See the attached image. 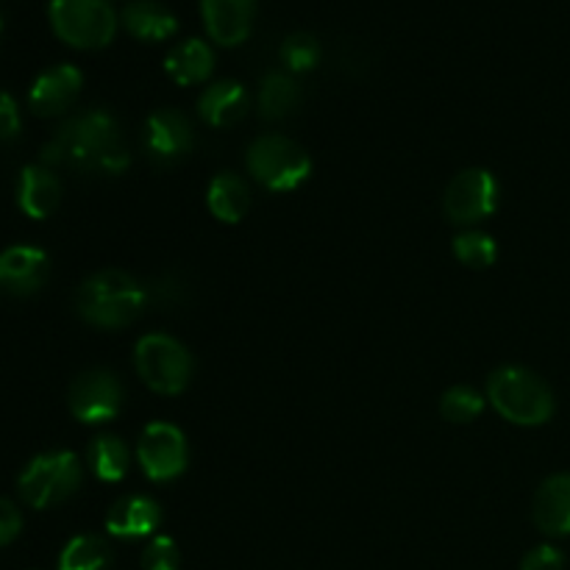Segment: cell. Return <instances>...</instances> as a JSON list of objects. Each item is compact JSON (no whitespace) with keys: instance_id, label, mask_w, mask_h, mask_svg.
Returning a JSON list of instances; mask_svg holds the SVG:
<instances>
[{"instance_id":"1","label":"cell","mask_w":570,"mask_h":570,"mask_svg":"<svg viewBox=\"0 0 570 570\" xmlns=\"http://www.w3.org/2000/svg\"><path fill=\"white\" fill-rule=\"evenodd\" d=\"M45 167H70L89 176H120L131 165L122 128L109 111L70 117L42 148Z\"/></svg>"},{"instance_id":"2","label":"cell","mask_w":570,"mask_h":570,"mask_svg":"<svg viewBox=\"0 0 570 570\" xmlns=\"http://www.w3.org/2000/svg\"><path fill=\"white\" fill-rule=\"evenodd\" d=\"M150 293L137 276L126 271H98L78 287L76 312L95 328H126L148 306Z\"/></svg>"},{"instance_id":"3","label":"cell","mask_w":570,"mask_h":570,"mask_svg":"<svg viewBox=\"0 0 570 570\" xmlns=\"http://www.w3.org/2000/svg\"><path fill=\"white\" fill-rule=\"evenodd\" d=\"M488 399L493 410L515 426H543L554 415V393L527 367H499L488 382Z\"/></svg>"},{"instance_id":"4","label":"cell","mask_w":570,"mask_h":570,"mask_svg":"<svg viewBox=\"0 0 570 570\" xmlns=\"http://www.w3.org/2000/svg\"><path fill=\"white\" fill-rule=\"evenodd\" d=\"M48 14L56 37L78 50L106 48L120 22L109 0H50Z\"/></svg>"},{"instance_id":"5","label":"cell","mask_w":570,"mask_h":570,"mask_svg":"<svg viewBox=\"0 0 570 570\" xmlns=\"http://www.w3.org/2000/svg\"><path fill=\"white\" fill-rule=\"evenodd\" d=\"M248 173L273 193L298 189L309 178L312 159L295 139L282 134H265L248 148Z\"/></svg>"},{"instance_id":"6","label":"cell","mask_w":570,"mask_h":570,"mask_svg":"<svg viewBox=\"0 0 570 570\" xmlns=\"http://www.w3.org/2000/svg\"><path fill=\"white\" fill-rule=\"evenodd\" d=\"M137 376L159 395H178L193 379V356L170 334H145L134 348Z\"/></svg>"},{"instance_id":"7","label":"cell","mask_w":570,"mask_h":570,"mask_svg":"<svg viewBox=\"0 0 570 570\" xmlns=\"http://www.w3.org/2000/svg\"><path fill=\"white\" fill-rule=\"evenodd\" d=\"M81 462L72 451H48L28 462L20 476V495L33 510L61 504L81 488Z\"/></svg>"},{"instance_id":"8","label":"cell","mask_w":570,"mask_h":570,"mask_svg":"<svg viewBox=\"0 0 570 570\" xmlns=\"http://www.w3.org/2000/svg\"><path fill=\"white\" fill-rule=\"evenodd\" d=\"M499 198L501 189L493 173L471 167V170H462L451 178L443 195V209L456 226H473V223H482L484 217L499 209Z\"/></svg>"},{"instance_id":"9","label":"cell","mask_w":570,"mask_h":570,"mask_svg":"<svg viewBox=\"0 0 570 570\" xmlns=\"http://www.w3.org/2000/svg\"><path fill=\"white\" fill-rule=\"evenodd\" d=\"M122 401H126V390H122L120 379L106 367H92V371L76 376L70 393H67L70 412L89 426L115 421L122 410Z\"/></svg>"},{"instance_id":"10","label":"cell","mask_w":570,"mask_h":570,"mask_svg":"<svg viewBox=\"0 0 570 570\" xmlns=\"http://www.w3.org/2000/svg\"><path fill=\"white\" fill-rule=\"evenodd\" d=\"M137 460L150 482H173V479H178L187 471V438L173 423H148L142 434H139Z\"/></svg>"},{"instance_id":"11","label":"cell","mask_w":570,"mask_h":570,"mask_svg":"<svg viewBox=\"0 0 570 570\" xmlns=\"http://www.w3.org/2000/svg\"><path fill=\"white\" fill-rule=\"evenodd\" d=\"M195 134L193 122L176 109H159L145 120L142 145L145 154L154 165L170 167L178 165L193 150Z\"/></svg>"},{"instance_id":"12","label":"cell","mask_w":570,"mask_h":570,"mask_svg":"<svg viewBox=\"0 0 570 570\" xmlns=\"http://www.w3.org/2000/svg\"><path fill=\"white\" fill-rule=\"evenodd\" d=\"M200 14L212 42L220 48H237L250 37L256 0H200Z\"/></svg>"},{"instance_id":"13","label":"cell","mask_w":570,"mask_h":570,"mask_svg":"<svg viewBox=\"0 0 570 570\" xmlns=\"http://www.w3.org/2000/svg\"><path fill=\"white\" fill-rule=\"evenodd\" d=\"M81 70L72 65H56L50 70L39 72L31 92H28V104H31L33 115L56 117L61 111H67L76 104L78 92H81Z\"/></svg>"},{"instance_id":"14","label":"cell","mask_w":570,"mask_h":570,"mask_svg":"<svg viewBox=\"0 0 570 570\" xmlns=\"http://www.w3.org/2000/svg\"><path fill=\"white\" fill-rule=\"evenodd\" d=\"M48 254L31 245H14L0 254V289L11 295H33L48 282Z\"/></svg>"},{"instance_id":"15","label":"cell","mask_w":570,"mask_h":570,"mask_svg":"<svg viewBox=\"0 0 570 570\" xmlns=\"http://www.w3.org/2000/svg\"><path fill=\"white\" fill-rule=\"evenodd\" d=\"M534 527L549 538L570 534V473H554L534 493Z\"/></svg>"},{"instance_id":"16","label":"cell","mask_w":570,"mask_h":570,"mask_svg":"<svg viewBox=\"0 0 570 570\" xmlns=\"http://www.w3.org/2000/svg\"><path fill=\"white\" fill-rule=\"evenodd\" d=\"M161 510L154 499L148 495H126V499L115 501V507L106 515V532L111 538L122 540H139L150 538L159 529Z\"/></svg>"},{"instance_id":"17","label":"cell","mask_w":570,"mask_h":570,"mask_svg":"<svg viewBox=\"0 0 570 570\" xmlns=\"http://www.w3.org/2000/svg\"><path fill=\"white\" fill-rule=\"evenodd\" d=\"M17 204L31 220H45L61 204V181L50 167L31 165L22 170L17 184Z\"/></svg>"},{"instance_id":"18","label":"cell","mask_w":570,"mask_h":570,"mask_svg":"<svg viewBox=\"0 0 570 570\" xmlns=\"http://www.w3.org/2000/svg\"><path fill=\"white\" fill-rule=\"evenodd\" d=\"M250 109V98L245 92L243 83L237 81H217L212 87L204 89V95L198 98V111L204 117V122H209L212 128H228L237 126Z\"/></svg>"},{"instance_id":"19","label":"cell","mask_w":570,"mask_h":570,"mask_svg":"<svg viewBox=\"0 0 570 570\" xmlns=\"http://www.w3.org/2000/svg\"><path fill=\"white\" fill-rule=\"evenodd\" d=\"M122 28L142 42H165L178 31V20L156 0H131L120 14Z\"/></svg>"},{"instance_id":"20","label":"cell","mask_w":570,"mask_h":570,"mask_svg":"<svg viewBox=\"0 0 570 570\" xmlns=\"http://www.w3.org/2000/svg\"><path fill=\"white\" fill-rule=\"evenodd\" d=\"M167 76L181 87H193V83H204L215 70V53L204 39H184L181 45L167 53L165 59Z\"/></svg>"},{"instance_id":"21","label":"cell","mask_w":570,"mask_h":570,"mask_svg":"<svg viewBox=\"0 0 570 570\" xmlns=\"http://www.w3.org/2000/svg\"><path fill=\"white\" fill-rule=\"evenodd\" d=\"M206 204L220 223H239L248 215L250 189L237 173H220L206 189Z\"/></svg>"},{"instance_id":"22","label":"cell","mask_w":570,"mask_h":570,"mask_svg":"<svg viewBox=\"0 0 570 570\" xmlns=\"http://www.w3.org/2000/svg\"><path fill=\"white\" fill-rule=\"evenodd\" d=\"M301 106V87L287 72H267L259 83V117L278 122Z\"/></svg>"},{"instance_id":"23","label":"cell","mask_w":570,"mask_h":570,"mask_svg":"<svg viewBox=\"0 0 570 570\" xmlns=\"http://www.w3.org/2000/svg\"><path fill=\"white\" fill-rule=\"evenodd\" d=\"M111 549L98 534H78L61 549L59 570H109Z\"/></svg>"},{"instance_id":"24","label":"cell","mask_w":570,"mask_h":570,"mask_svg":"<svg viewBox=\"0 0 570 570\" xmlns=\"http://www.w3.org/2000/svg\"><path fill=\"white\" fill-rule=\"evenodd\" d=\"M89 462H92V471L100 482H120L128 473L131 454L117 434H100L89 449Z\"/></svg>"},{"instance_id":"25","label":"cell","mask_w":570,"mask_h":570,"mask_svg":"<svg viewBox=\"0 0 570 570\" xmlns=\"http://www.w3.org/2000/svg\"><path fill=\"white\" fill-rule=\"evenodd\" d=\"M454 256L471 271H488L499 259V245L484 232H465L454 239Z\"/></svg>"},{"instance_id":"26","label":"cell","mask_w":570,"mask_h":570,"mask_svg":"<svg viewBox=\"0 0 570 570\" xmlns=\"http://www.w3.org/2000/svg\"><path fill=\"white\" fill-rule=\"evenodd\" d=\"M484 410V395L479 390L468 387V384H456L449 393L440 399V412L445 421L451 423H471L482 415Z\"/></svg>"},{"instance_id":"27","label":"cell","mask_w":570,"mask_h":570,"mask_svg":"<svg viewBox=\"0 0 570 570\" xmlns=\"http://www.w3.org/2000/svg\"><path fill=\"white\" fill-rule=\"evenodd\" d=\"M282 61L289 72H309L321 61V42L312 33H293L282 45Z\"/></svg>"},{"instance_id":"28","label":"cell","mask_w":570,"mask_h":570,"mask_svg":"<svg viewBox=\"0 0 570 570\" xmlns=\"http://www.w3.org/2000/svg\"><path fill=\"white\" fill-rule=\"evenodd\" d=\"M142 570H178V546L167 534H159L142 551Z\"/></svg>"},{"instance_id":"29","label":"cell","mask_w":570,"mask_h":570,"mask_svg":"<svg viewBox=\"0 0 570 570\" xmlns=\"http://www.w3.org/2000/svg\"><path fill=\"white\" fill-rule=\"evenodd\" d=\"M521 570H566V557L554 546H538L523 557Z\"/></svg>"},{"instance_id":"30","label":"cell","mask_w":570,"mask_h":570,"mask_svg":"<svg viewBox=\"0 0 570 570\" xmlns=\"http://www.w3.org/2000/svg\"><path fill=\"white\" fill-rule=\"evenodd\" d=\"M20 134V111L9 92H0V142H11Z\"/></svg>"},{"instance_id":"31","label":"cell","mask_w":570,"mask_h":570,"mask_svg":"<svg viewBox=\"0 0 570 570\" xmlns=\"http://www.w3.org/2000/svg\"><path fill=\"white\" fill-rule=\"evenodd\" d=\"M20 529H22L20 510H17L11 501L0 499V549H3V546H9L11 540L20 534Z\"/></svg>"}]
</instances>
